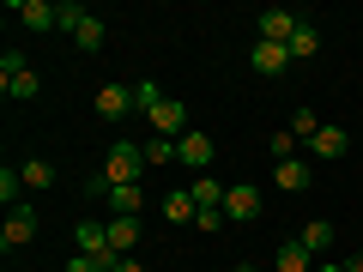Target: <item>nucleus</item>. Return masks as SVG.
I'll use <instances>...</instances> for the list:
<instances>
[{
  "mask_svg": "<svg viewBox=\"0 0 363 272\" xmlns=\"http://www.w3.org/2000/svg\"><path fill=\"white\" fill-rule=\"evenodd\" d=\"M145 169H152V164H145V145L116 140V145H109V157H104V169L91 176V194H104V188H133Z\"/></svg>",
  "mask_w": 363,
  "mask_h": 272,
  "instance_id": "f257e3e1",
  "label": "nucleus"
},
{
  "mask_svg": "<svg viewBox=\"0 0 363 272\" xmlns=\"http://www.w3.org/2000/svg\"><path fill=\"white\" fill-rule=\"evenodd\" d=\"M0 91H6L13 103H37L43 79H37V67H30L25 55H6V61H0Z\"/></svg>",
  "mask_w": 363,
  "mask_h": 272,
  "instance_id": "f03ea898",
  "label": "nucleus"
},
{
  "mask_svg": "<svg viewBox=\"0 0 363 272\" xmlns=\"http://www.w3.org/2000/svg\"><path fill=\"white\" fill-rule=\"evenodd\" d=\"M145 121H152V133H164V140H182V133H188V103H182V97H157V103L145 109Z\"/></svg>",
  "mask_w": 363,
  "mask_h": 272,
  "instance_id": "7ed1b4c3",
  "label": "nucleus"
},
{
  "mask_svg": "<svg viewBox=\"0 0 363 272\" xmlns=\"http://www.w3.org/2000/svg\"><path fill=\"white\" fill-rule=\"evenodd\" d=\"M224 218H230V224H255V218H260L255 181H230V188H224Z\"/></svg>",
  "mask_w": 363,
  "mask_h": 272,
  "instance_id": "20e7f679",
  "label": "nucleus"
},
{
  "mask_svg": "<svg viewBox=\"0 0 363 272\" xmlns=\"http://www.w3.org/2000/svg\"><path fill=\"white\" fill-rule=\"evenodd\" d=\"M30 242H37V212L13 206V212H6V230H0V248L13 254V248H30Z\"/></svg>",
  "mask_w": 363,
  "mask_h": 272,
  "instance_id": "39448f33",
  "label": "nucleus"
},
{
  "mask_svg": "<svg viewBox=\"0 0 363 272\" xmlns=\"http://www.w3.org/2000/svg\"><path fill=\"white\" fill-rule=\"evenodd\" d=\"M297 25H303L297 13H285V6H267V13H260V25H255V42H291V37H297Z\"/></svg>",
  "mask_w": 363,
  "mask_h": 272,
  "instance_id": "423d86ee",
  "label": "nucleus"
},
{
  "mask_svg": "<svg viewBox=\"0 0 363 272\" xmlns=\"http://www.w3.org/2000/svg\"><path fill=\"white\" fill-rule=\"evenodd\" d=\"M13 18L25 30H61V6H49V0H13Z\"/></svg>",
  "mask_w": 363,
  "mask_h": 272,
  "instance_id": "0eeeda50",
  "label": "nucleus"
},
{
  "mask_svg": "<svg viewBox=\"0 0 363 272\" xmlns=\"http://www.w3.org/2000/svg\"><path fill=\"white\" fill-rule=\"evenodd\" d=\"M176 164H194L200 176H212V140H206L200 128H188V133L176 140Z\"/></svg>",
  "mask_w": 363,
  "mask_h": 272,
  "instance_id": "6e6552de",
  "label": "nucleus"
},
{
  "mask_svg": "<svg viewBox=\"0 0 363 272\" xmlns=\"http://www.w3.org/2000/svg\"><path fill=\"white\" fill-rule=\"evenodd\" d=\"M73 254H109V224L79 218V224H73Z\"/></svg>",
  "mask_w": 363,
  "mask_h": 272,
  "instance_id": "1a4fd4ad",
  "label": "nucleus"
},
{
  "mask_svg": "<svg viewBox=\"0 0 363 272\" xmlns=\"http://www.w3.org/2000/svg\"><path fill=\"white\" fill-rule=\"evenodd\" d=\"M97 115L104 121H128L133 115V85H104L97 91Z\"/></svg>",
  "mask_w": 363,
  "mask_h": 272,
  "instance_id": "9d476101",
  "label": "nucleus"
},
{
  "mask_svg": "<svg viewBox=\"0 0 363 272\" xmlns=\"http://www.w3.org/2000/svg\"><path fill=\"white\" fill-rule=\"evenodd\" d=\"M309 152L333 164V157H345V152H351V133H345V128H333V121H321V133L309 140Z\"/></svg>",
  "mask_w": 363,
  "mask_h": 272,
  "instance_id": "9b49d317",
  "label": "nucleus"
},
{
  "mask_svg": "<svg viewBox=\"0 0 363 272\" xmlns=\"http://www.w3.org/2000/svg\"><path fill=\"white\" fill-rule=\"evenodd\" d=\"M194 218H206V212H224V181L218 176H194Z\"/></svg>",
  "mask_w": 363,
  "mask_h": 272,
  "instance_id": "f8f14e48",
  "label": "nucleus"
},
{
  "mask_svg": "<svg viewBox=\"0 0 363 272\" xmlns=\"http://www.w3.org/2000/svg\"><path fill=\"white\" fill-rule=\"evenodd\" d=\"M272 181H279L285 194H303V188L315 181V169L303 164V157H285V164H272Z\"/></svg>",
  "mask_w": 363,
  "mask_h": 272,
  "instance_id": "ddd939ff",
  "label": "nucleus"
},
{
  "mask_svg": "<svg viewBox=\"0 0 363 272\" xmlns=\"http://www.w3.org/2000/svg\"><path fill=\"white\" fill-rule=\"evenodd\" d=\"M133 248H140V218H109V254L128 260Z\"/></svg>",
  "mask_w": 363,
  "mask_h": 272,
  "instance_id": "4468645a",
  "label": "nucleus"
},
{
  "mask_svg": "<svg viewBox=\"0 0 363 272\" xmlns=\"http://www.w3.org/2000/svg\"><path fill=\"white\" fill-rule=\"evenodd\" d=\"M272 272H315V254L291 236V242H279V254H272Z\"/></svg>",
  "mask_w": 363,
  "mask_h": 272,
  "instance_id": "2eb2a0df",
  "label": "nucleus"
},
{
  "mask_svg": "<svg viewBox=\"0 0 363 272\" xmlns=\"http://www.w3.org/2000/svg\"><path fill=\"white\" fill-rule=\"evenodd\" d=\"M285 67H291V49H285V42H255V73L279 79Z\"/></svg>",
  "mask_w": 363,
  "mask_h": 272,
  "instance_id": "dca6fc26",
  "label": "nucleus"
},
{
  "mask_svg": "<svg viewBox=\"0 0 363 272\" xmlns=\"http://www.w3.org/2000/svg\"><path fill=\"white\" fill-rule=\"evenodd\" d=\"M104 42H109V25H104L97 13H85V25L73 30V49H79V55H97Z\"/></svg>",
  "mask_w": 363,
  "mask_h": 272,
  "instance_id": "f3484780",
  "label": "nucleus"
},
{
  "mask_svg": "<svg viewBox=\"0 0 363 272\" xmlns=\"http://www.w3.org/2000/svg\"><path fill=\"white\" fill-rule=\"evenodd\" d=\"M104 200H109V212H116V218H140V206H145L140 181H133V188H104Z\"/></svg>",
  "mask_w": 363,
  "mask_h": 272,
  "instance_id": "a211bd4d",
  "label": "nucleus"
},
{
  "mask_svg": "<svg viewBox=\"0 0 363 272\" xmlns=\"http://www.w3.org/2000/svg\"><path fill=\"white\" fill-rule=\"evenodd\" d=\"M285 49H291V61H309V55H321V30H315L309 18H303V25H297V37H291Z\"/></svg>",
  "mask_w": 363,
  "mask_h": 272,
  "instance_id": "6ab92c4d",
  "label": "nucleus"
},
{
  "mask_svg": "<svg viewBox=\"0 0 363 272\" xmlns=\"http://www.w3.org/2000/svg\"><path fill=\"white\" fill-rule=\"evenodd\" d=\"M18 176H25V188H30V194L55 188V164H43V157H25V164H18Z\"/></svg>",
  "mask_w": 363,
  "mask_h": 272,
  "instance_id": "aec40b11",
  "label": "nucleus"
},
{
  "mask_svg": "<svg viewBox=\"0 0 363 272\" xmlns=\"http://www.w3.org/2000/svg\"><path fill=\"white\" fill-rule=\"evenodd\" d=\"M164 224H194V194H188V188L164 194Z\"/></svg>",
  "mask_w": 363,
  "mask_h": 272,
  "instance_id": "412c9836",
  "label": "nucleus"
},
{
  "mask_svg": "<svg viewBox=\"0 0 363 272\" xmlns=\"http://www.w3.org/2000/svg\"><path fill=\"white\" fill-rule=\"evenodd\" d=\"M303 248H309V254H327V248H333V224L327 218H315V224H303V236H297Z\"/></svg>",
  "mask_w": 363,
  "mask_h": 272,
  "instance_id": "4be33fe9",
  "label": "nucleus"
},
{
  "mask_svg": "<svg viewBox=\"0 0 363 272\" xmlns=\"http://www.w3.org/2000/svg\"><path fill=\"white\" fill-rule=\"evenodd\" d=\"M18 194H25V176H18V164H6L0 169V200H6V206H25Z\"/></svg>",
  "mask_w": 363,
  "mask_h": 272,
  "instance_id": "5701e85b",
  "label": "nucleus"
},
{
  "mask_svg": "<svg viewBox=\"0 0 363 272\" xmlns=\"http://www.w3.org/2000/svg\"><path fill=\"white\" fill-rule=\"evenodd\" d=\"M145 164H176V140L152 133V140H145Z\"/></svg>",
  "mask_w": 363,
  "mask_h": 272,
  "instance_id": "b1692460",
  "label": "nucleus"
},
{
  "mask_svg": "<svg viewBox=\"0 0 363 272\" xmlns=\"http://www.w3.org/2000/svg\"><path fill=\"white\" fill-rule=\"evenodd\" d=\"M267 152H272V164H285V157H297V133H272V140H267Z\"/></svg>",
  "mask_w": 363,
  "mask_h": 272,
  "instance_id": "393cba45",
  "label": "nucleus"
},
{
  "mask_svg": "<svg viewBox=\"0 0 363 272\" xmlns=\"http://www.w3.org/2000/svg\"><path fill=\"white\" fill-rule=\"evenodd\" d=\"M291 133H297V140H315V133H321V115H315V109H297V115H291Z\"/></svg>",
  "mask_w": 363,
  "mask_h": 272,
  "instance_id": "a878e982",
  "label": "nucleus"
},
{
  "mask_svg": "<svg viewBox=\"0 0 363 272\" xmlns=\"http://www.w3.org/2000/svg\"><path fill=\"white\" fill-rule=\"evenodd\" d=\"M79 25H85V6H79V0H61V30H67V37H73Z\"/></svg>",
  "mask_w": 363,
  "mask_h": 272,
  "instance_id": "bb28decb",
  "label": "nucleus"
},
{
  "mask_svg": "<svg viewBox=\"0 0 363 272\" xmlns=\"http://www.w3.org/2000/svg\"><path fill=\"white\" fill-rule=\"evenodd\" d=\"M157 97H164V91H157V85H152V79H145V85H133V109H140V115H145V109H152V103H157Z\"/></svg>",
  "mask_w": 363,
  "mask_h": 272,
  "instance_id": "cd10ccee",
  "label": "nucleus"
},
{
  "mask_svg": "<svg viewBox=\"0 0 363 272\" xmlns=\"http://www.w3.org/2000/svg\"><path fill=\"white\" fill-rule=\"evenodd\" d=\"M315 272H345V260H321V266H315Z\"/></svg>",
  "mask_w": 363,
  "mask_h": 272,
  "instance_id": "c85d7f7f",
  "label": "nucleus"
},
{
  "mask_svg": "<svg viewBox=\"0 0 363 272\" xmlns=\"http://www.w3.org/2000/svg\"><path fill=\"white\" fill-rule=\"evenodd\" d=\"M116 272H145V266H140V260H116Z\"/></svg>",
  "mask_w": 363,
  "mask_h": 272,
  "instance_id": "c756f323",
  "label": "nucleus"
},
{
  "mask_svg": "<svg viewBox=\"0 0 363 272\" xmlns=\"http://www.w3.org/2000/svg\"><path fill=\"white\" fill-rule=\"evenodd\" d=\"M236 272H260V266H255V260H242V266H236Z\"/></svg>",
  "mask_w": 363,
  "mask_h": 272,
  "instance_id": "7c9ffc66",
  "label": "nucleus"
}]
</instances>
